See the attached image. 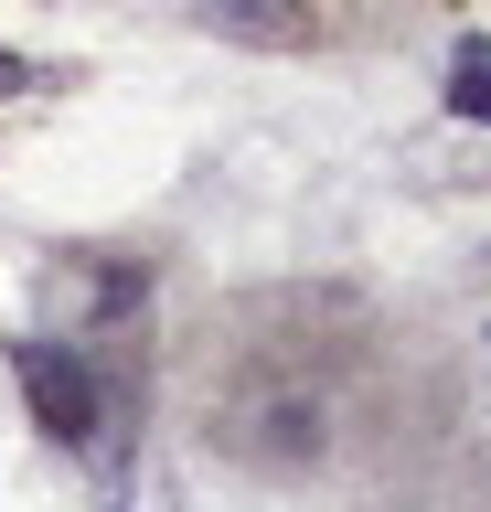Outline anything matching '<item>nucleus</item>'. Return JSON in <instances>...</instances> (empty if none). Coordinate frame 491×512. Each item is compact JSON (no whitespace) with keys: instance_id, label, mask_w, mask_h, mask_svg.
I'll return each instance as SVG.
<instances>
[{"instance_id":"1","label":"nucleus","mask_w":491,"mask_h":512,"mask_svg":"<svg viewBox=\"0 0 491 512\" xmlns=\"http://www.w3.org/2000/svg\"><path fill=\"white\" fill-rule=\"evenodd\" d=\"M11 363H22L33 416H43L65 448H97V438H107V395H97V374H86L65 342H11Z\"/></svg>"},{"instance_id":"2","label":"nucleus","mask_w":491,"mask_h":512,"mask_svg":"<svg viewBox=\"0 0 491 512\" xmlns=\"http://www.w3.org/2000/svg\"><path fill=\"white\" fill-rule=\"evenodd\" d=\"M203 22L257 43V54H299L310 43V0H203Z\"/></svg>"},{"instance_id":"3","label":"nucleus","mask_w":491,"mask_h":512,"mask_svg":"<svg viewBox=\"0 0 491 512\" xmlns=\"http://www.w3.org/2000/svg\"><path fill=\"white\" fill-rule=\"evenodd\" d=\"M449 107H459V118H491V43H459V64H449Z\"/></svg>"},{"instance_id":"4","label":"nucleus","mask_w":491,"mask_h":512,"mask_svg":"<svg viewBox=\"0 0 491 512\" xmlns=\"http://www.w3.org/2000/svg\"><path fill=\"white\" fill-rule=\"evenodd\" d=\"M22 86H33V64H22V54H0V96H22Z\"/></svg>"}]
</instances>
